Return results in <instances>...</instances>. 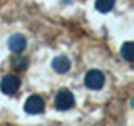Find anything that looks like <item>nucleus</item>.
<instances>
[{"instance_id": "7ed1b4c3", "label": "nucleus", "mask_w": 134, "mask_h": 126, "mask_svg": "<svg viewBox=\"0 0 134 126\" xmlns=\"http://www.w3.org/2000/svg\"><path fill=\"white\" fill-rule=\"evenodd\" d=\"M20 87V79L14 74H8L2 79L0 82V89H2L3 94H15Z\"/></svg>"}, {"instance_id": "423d86ee", "label": "nucleus", "mask_w": 134, "mask_h": 126, "mask_svg": "<svg viewBox=\"0 0 134 126\" xmlns=\"http://www.w3.org/2000/svg\"><path fill=\"white\" fill-rule=\"evenodd\" d=\"M52 69L55 71V72H59V74H65L67 71L70 69V61L65 56H57L52 61Z\"/></svg>"}, {"instance_id": "f257e3e1", "label": "nucleus", "mask_w": 134, "mask_h": 126, "mask_svg": "<svg viewBox=\"0 0 134 126\" xmlns=\"http://www.w3.org/2000/svg\"><path fill=\"white\" fill-rule=\"evenodd\" d=\"M74 106V94L69 89H60L55 96V108L59 111H67Z\"/></svg>"}, {"instance_id": "0eeeda50", "label": "nucleus", "mask_w": 134, "mask_h": 126, "mask_svg": "<svg viewBox=\"0 0 134 126\" xmlns=\"http://www.w3.org/2000/svg\"><path fill=\"white\" fill-rule=\"evenodd\" d=\"M114 3H116V0H96V8L99 12H102V14H107V12L112 10Z\"/></svg>"}, {"instance_id": "20e7f679", "label": "nucleus", "mask_w": 134, "mask_h": 126, "mask_svg": "<svg viewBox=\"0 0 134 126\" xmlns=\"http://www.w3.org/2000/svg\"><path fill=\"white\" fill-rule=\"evenodd\" d=\"M44 108H45L44 99H42L40 96H37V94L30 96V98L25 101V106H24V109L29 113V114H39V113L44 111Z\"/></svg>"}, {"instance_id": "39448f33", "label": "nucleus", "mask_w": 134, "mask_h": 126, "mask_svg": "<svg viewBox=\"0 0 134 126\" xmlns=\"http://www.w3.org/2000/svg\"><path fill=\"white\" fill-rule=\"evenodd\" d=\"M25 45H27V40H25V37L20 35V34H15V35H12L10 39H8V49H10L12 52H22L25 49Z\"/></svg>"}, {"instance_id": "f03ea898", "label": "nucleus", "mask_w": 134, "mask_h": 126, "mask_svg": "<svg viewBox=\"0 0 134 126\" xmlns=\"http://www.w3.org/2000/svg\"><path fill=\"white\" fill-rule=\"evenodd\" d=\"M84 84H86L89 89L92 91H99L100 87L104 86V74L97 69H92L86 74V79H84Z\"/></svg>"}, {"instance_id": "6e6552de", "label": "nucleus", "mask_w": 134, "mask_h": 126, "mask_svg": "<svg viewBox=\"0 0 134 126\" xmlns=\"http://www.w3.org/2000/svg\"><path fill=\"white\" fill-rule=\"evenodd\" d=\"M121 56H122L127 62L134 61V52H132V42H126V44L121 47Z\"/></svg>"}, {"instance_id": "1a4fd4ad", "label": "nucleus", "mask_w": 134, "mask_h": 126, "mask_svg": "<svg viewBox=\"0 0 134 126\" xmlns=\"http://www.w3.org/2000/svg\"><path fill=\"white\" fill-rule=\"evenodd\" d=\"M27 66H29V59L24 57V56H17V57L12 59V67L15 71H24Z\"/></svg>"}]
</instances>
